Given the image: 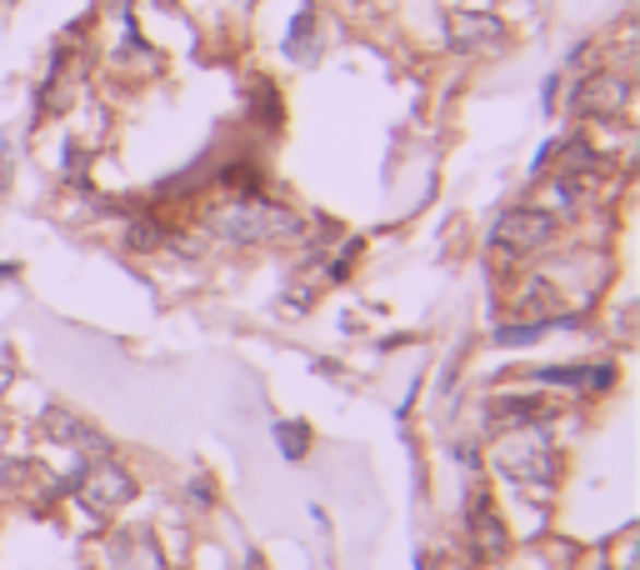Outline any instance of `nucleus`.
I'll return each instance as SVG.
<instances>
[{"mask_svg":"<svg viewBox=\"0 0 640 570\" xmlns=\"http://www.w3.org/2000/svg\"><path fill=\"white\" fill-rule=\"evenodd\" d=\"M211 230L230 246H271V240L300 236V215L275 201H261V195H240V201L215 205Z\"/></svg>","mask_w":640,"mask_h":570,"instance_id":"nucleus-1","label":"nucleus"},{"mask_svg":"<svg viewBox=\"0 0 640 570\" xmlns=\"http://www.w3.org/2000/svg\"><path fill=\"white\" fill-rule=\"evenodd\" d=\"M496 461L510 480H521V486H531V490H550V480H556V451H550V440L535 426L510 430L496 446Z\"/></svg>","mask_w":640,"mask_h":570,"instance_id":"nucleus-2","label":"nucleus"},{"mask_svg":"<svg viewBox=\"0 0 640 570\" xmlns=\"http://www.w3.org/2000/svg\"><path fill=\"white\" fill-rule=\"evenodd\" d=\"M556 230H560V221L550 211H541V205H515V211H506L496 221L490 246H496L500 256H510V261H525V256H535L541 246H550Z\"/></svg>","mask_w":640,"mask_h":570,"instance_id":"nucleus-3","label":"nucleus"},{"mask_svg":"<svg viewBox=\"0 0 640 570\" xmlns=\"http://www.w3.org/2000/svg\"><path fill=\"white\" fill-rule=\"evenodd\" d=\"M131 496H135V480H131L126 471H120L116 461H106V455H100V461H95L91 471L81 475V500L91 506L95 515L120 511V506H126Z\"/></svg>","mask_w":640,"mask_h":570,"instance_id":"nucleus-4","label":"nucleus"},{"mask_svg":"<svg viewBox=\"0 0 640 570\" xmlns=\"http://www.w3.org/2000/svg\"><path fill=\"white\" fill-rule=\"evenodd\" d=\"M630 100L626 81H616V75H591V81L581 85V95H576V110H585V116H611V110H620Z\"/></svg>","mask_w":640,"mask_h":570,"instance_id":"nucleus-5","label":"nucleus"},{"mask_svg":"<svg viewBox=\"0 0 640 570\" xmlns=\"http://www.w3.org/2000/svg\"><path fill=\"white\" fill-rule=\"evenodd\" d=\"M481 40H500V25L496 21H455L451 25V46L455 50H475Z\"/></svg>","mask_w":640,"mask_h":570,"instance_id":"nucleus-6","label":"nucleus"},{"mask_svg":"<svg viewBox=\"0 0 640 570\" xmlns=\"http://www.w3.org/2000/svg\"><path fill=\"white\" fill-rule=\"evenodd\" d=\"M275 440H285V446H291V461H300V455H306V426H275Z\"/></svg>","mask_w":640,"mask_h":570,"instance_id":"nucleus-7","label":"nucleus"}]
</instances>
